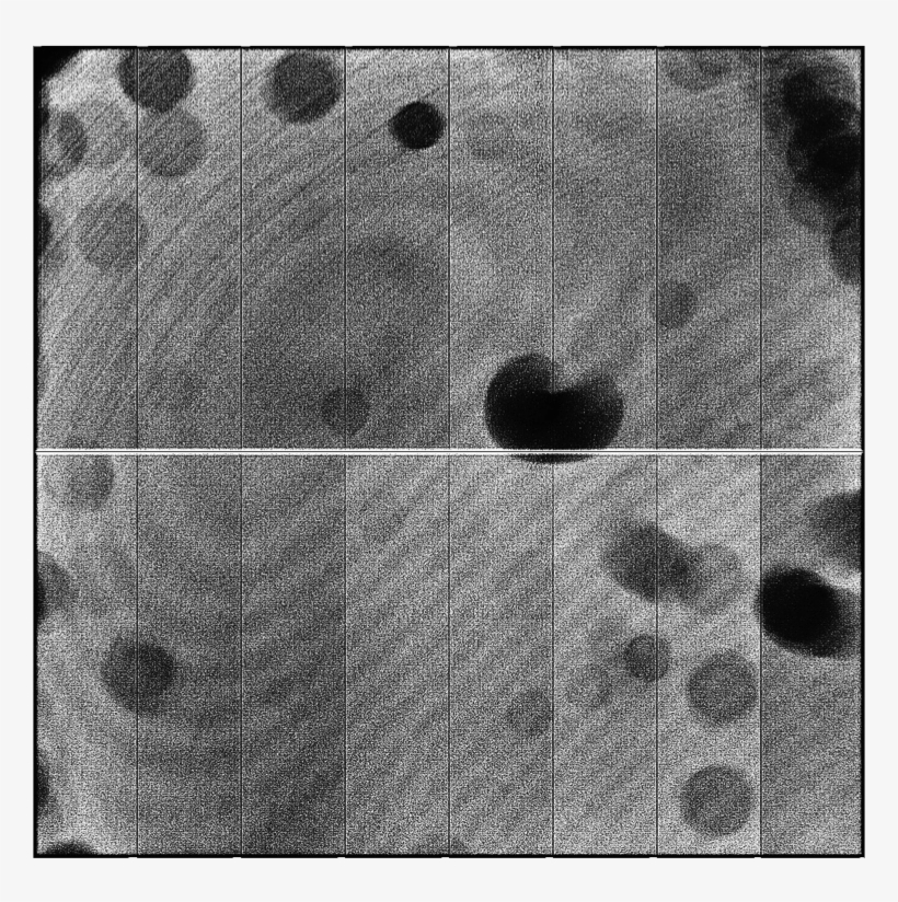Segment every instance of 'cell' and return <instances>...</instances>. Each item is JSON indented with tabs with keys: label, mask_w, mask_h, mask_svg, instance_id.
I'll return each instance as SVG.
<instances>
[{
	"label": "cell",
	"mask_w": 898,
	"mask_h": 902,
	"mask_svg": "<svg viewBox=\"0 0 898 902\" xmlns=\"http://www.w3.org/2000/svg\"><path fill=\"white\" fill-rule=\"evenodd\" d=\"M762 593L763 621L783 647L810 656L844 657L852 654L838 635L843 627L840 600L806 575H780Z\"/></svg>",
	"instance_id": "1"
},
{
	"label": "cell",
	"mask_w": 898,
	"mask_h": 902,
	"mask_svg": "<svg viewBox=\"0 0 898 902\" xmlns=\"http://www.w3.org/2000/svg\"><path fill=\"white\" fill-rule=\"evenodd\" d=\"M689 550L653 523L621 527L605 550V567L625 590L651 602L678 600Z\"/></svg>",
	"instance_id": "2"
},
{
	"label": "cell",
	"mask_w": 898,
	"mask_h": 902,
	"mask_svg": "<svg viewBox=\"0 0 898 902\" xmlns=\"http://www.w3.org/2000/svg\"><path fill=\"white\" fill-rule=\"evenodd\" d=\"M342 93L336 65L311 50L284 55L270 70L265 83V100L281 120L308 124L324 117Z\"/></svg>",
	"instance_id": "3"
},
{
	"label": "cell",
	"mask_w": 898,
	"mask_h": 902,
	"mask_svg": "<svg viewBox=\"0 0 898 902\" xmlns=\"http://www.w3.org/2000/svg\"><path fill=\"white\" fill-rule=\"evenodd\" d=\"M755 803L746 775L728 765H710L692 774L680 791L683 821L709 839L728 836L748 821Z\"/></svg>",
	"instance_id": "4"
},
{
	"label": "cell",
	"mask_w": 898,
	"mask_h": 902,
	"mask_svg": "<svg viewBox=\"0 0 898 902\" xmlns=\"http://www.w3.org/2000/svg\"><path fill=\"white\" fill-rule=\"evenodd\" d=\"M758 698L755 667L741 655L726 651L705 659L691 673L687 701L693 716L710 727L745 718Z\"/></svg>",
	"instance_id": "5"
},
{
	"label": "cell",
	"mask_w": 898,
	"mask_h": 902,
	"mask_svg": "<svg viewBox=\"0 0 898 902\" xmlns=\"http://www.w3.org/2000/svg\"><path fill=\"white\" fill-rule=\"evenodd\" d=\"M116 73L124 93L150 112L176 107L195 84L189 58L176 48L126 49Z\"/></svg>",
	"instance_id": "6"
},
{
	"label": "cell",
	"mask_w": 898,
	"mask_h": 902,
	"mask_svg": "<svg viewBox=\"0 0 898 902\" xmlns=\"http://www.w3.org/2000/svg\"><path fill=\"white\" fill-rule=\"evenodd\" d=\"M140 163L161 177H179L197 167L205 155L206 136L189 112L173 107L149 112L135 136Z\"/></svg>",
	"instance_id": "7"
},
{
	"label": "cell",
	"mask_w": 898,
	"mask_h": 902,
	"mask_svg": "<svg viewBox=\"0 0 898 902\" xmlns=\"http://www.w3.org/2000/svg\"><path fill=\"white\" fill-rule=\"evenodd\" d=\"M43 477L45 489L56 502L71 510L92 511L111 494L114 462L103 453L55 452L45 455Z\"/></svg>",
	"instance_id": "8"
},
{
	"label": "cell",
	"mask_w": 898,
	"mask_h": 902,
	"mask_svg": "<svg viewBox=\"0 0 898 902\" xmlns=\"http://www.w3.org/2000/svg\"><path fill=\"white\" fill-rule=\"evenodd\" d=\"M745 579L735 553L719 545H702L689 550L678 600L702 614L718 613L739 598Z\"/></svg>",
	"instance_id": "9"
},
{
	"label": "cell",
	"mask_w": 898,
	"mask_h": 902,
	"mask_svg": "<svg viewBox=\"0 0 898 902\" xmlns=\"http://www.w3.org/2000/svg\"><path fill=\"white\" fill-rule=\"evenodd\" d=\"M79 119L85 137L83 164L103 170L116 163L127 150L130 126L118 105L105 100H90L72 112Z\"/></svg>",
	"instance_id": "10"
},
{
	"label": "cell",
	"mask_w": 898,
	"mask_h": 902,
	"mask_svg": "<svg viewBox=\"0 0 898 902\" xmlns=\"http://www.w3.org/2000/svg\"><path fill=\"white\" fill-rule=\"evenodd\" d=\"M85 155L83 128L72 112H53L42 135V170L50 178L73 171Z\"/></svg>",
	"instance_id": "11"
},
{
	"label": "cell",
	"mask_w": 898,
	"mask_h": 902,
	"mask_svg": "<svg viewBox=\"0 0 898 902\" xmlns=\"http://www.w3.org/2000/svg\"><path fill=\"white\" fill-rule=\"evenodd\" d=\"M816 514V533L825 551L850 554L860 541V507L851 496L825 502Z\"/></svg>",
	"instance_id": "12"
},
{
	"label": "cell",
	"mask_w": 898,
	"mask_h": 902,
	"mask_svg": "<svg viewBox=\"0 0 898 902\" xmlns=\"http://www.w3.org/2000/svg\"><path fill=\"white\" fill-rule=\"evenodd\" d=\"M444 123L430 104L413 102L396 112L389 122L392 137L404 148L418 150L433 146L441 136Z\"/></svg>",
	"instance_id": "13"
},
{
	"label": "cell",
	"mask_w": 898,
	"mask_h": 902,
	"mask_svg": "<svg viewBox=\"0 0 898 902\" xmlns=\"http://www.w3.org/2000/svg\"><path fill=\"white\" fill-rule=\"evenodd\" d=\"M622 659L625 670L634 679L648 683L660 680L668 672L671 651L660 636L643 634L624 646Z\"/></svg>",
	"instance_id": "14"
},
{
	"label": "cell",
	"mask_w": 898,
	"mask_h": 902,
	"mask_svg": "<svg viewBox=\"0 0 898 902\" xmlns=\"http://www.w3.org/2000/svg\"><path fill=\"white\" fill-rule=\"evenodd\" d=\"M506 719L510 729L520 737L540 736L546 731L552 720L551 702L539 690L522 692L509 704Z\"/></svg>",
	"instance_id": "15"
},
{
	"label": "cell",
	"mask_w": 898,
	"mask_h": 902,
	"mask_svg": "<svg viewBox=\"0 0 898 902\" xmlns=\"http://www.w3.org/2000/svg\"><path fill=\"white\" fill-rule=\"evenodd\" d=\"M69 580L64 569L46 554L37 559V618L41 623L68 601Z\"/></svg>",
	"instance_id": "16"
},
{
	"label": "cell",
	"mask_w": 898,
	"mask_h": 902,
	"mask_svg": "<svg viewBox=\"0 0 898 902\" xmlns=\"http://www.w3.org/2000/svg\"><path fill=\"white\" fill-rule=\"evenodd\" d=\"M611 687L608 673L599 667L589 666L571 679L566 696L568 702L576 707L595 710L609 701Z\"/></svg>",
	"instance_id": "17"
}]
</instances>
